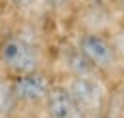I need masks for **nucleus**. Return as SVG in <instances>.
<instances>
[{"label": "nucleus", "instance_id": "nucleus-1", "mask_svg": "<svg viewBox=\"0 0 124 118\" xmlns=\"http://www.w3.org/2000/svg\"><path fill=\"white\" fill-rule=\"evenodd\" d=\"M44 69L42 53L29 38L10 32L0 38V71L4 76H19Z\"/></svg>", "mask_w": 124, "mask_h": 118}, {"label": "nucleus", "instance_id": "nucleus-2", "mask_svg": "<svg viewBox=\"0 0 124 118\" xmlns=\"http://www.w3.org/2000/svg\"><path fill=\"white\" fill-rule=\"evenodd\" d=\"M80 53L90 61L93 69L101 76H111L120 67V52L109 32L101 30H82L75 42Z\"/></svg>", "mask_w": 124, "mask_h": 118}, {"label": "nucleus", "instance_id": "nucleus-3", "mask_svg": "<svg viewBox=\"0 0 124 118\" xmlns=\"http://www.w3.org/2000/svg\"><path fill=\"white\" fill-rule=\"evenodd\" d=\"M65 86L71 91L73 99L77 101L78 109L84 112L86 118L107 109L109 88L105 84V76H101V74L69 76V82Z\"/></svg>", "mask_w": 124, "mask_h": 118}, {"label": "nucleus", "instance_id": "nucleus-4", "mask_svg": "<svg viewBox=\"0 0 124 118\" xmlns=\"http://www.w3.org/2000/svg\"><path fill=\"white\" fill-rule=\"evenodd\" d=\"M8 86L17 107H42L54 86V80L46 69H38L27 74L10 76Z\"/></svg>", "mask_w": 124, "mask_h": 118}, {"label": "nucleus", "instance_id": "nucleus-5", "mask_svg": "<svg viewBox=\"0 0 124 118\" xmlns=\"http://www.w3.org/2000/svg\"><path fill=\"white\" fill-rule=\"evenodd\" d=\"M42 107L46 118H86L84 112L78 109L77 101L73 99L71 91L67 89V86L59 82H54Z\"/></svg>", "mask_w": 124, "mask_h": 118}, {"label": "nucleus", "instance_id": "nucleus-6", "mask_svg": "<svg viewBox=\"0 0 124 118\" xmlns=\"http://www.w3.org/2000/svg\"><path fill=\"white\" fill-rule=\"evenodd\" d=\"M61 61H63V67H65V71H67L69 76H88V74H99L92 65H90V61L80 53V50H78L75 44L63 48Z\"/></svg>", "mask_w": 124, "mask_h": 118}, {"label": "nucleus", "instance_id": "nucleus-7", "mask_svg": "<svg viewBox=\"0 0 124 118\" xmlns=\"http://www.w3.org/2000/svg\"><path fill=\"white\" fill-rule=\"evenodd\" d=\"M40 2L52 12H63L71 8V4H75V0H40Z\"/></svg>", "mask_w": 124, "mask_h": 118}, {"label": "nucleus", "instance_id": "nucleus-8", "mask_svg": "<svg viewBox=\"0 0 124 118\" xmlns=\"http://www.w3.org/2000/svg\"><path fill=\"white\" fill-rule=\"evenodd\" d=\"M12 4H16V6H19V8H27V6H32L36 0H10Z\"/></svg>", "mask_w": 124, "mask_h": 118}, {"label": "nucleus", "instance_id": "nucleus-9", "mask_svg": "<svg viewBox=\"0 0 124 118\" xmlns=\"http://www.w3.org/2000/svg\"><path fill=\"white\" fill-rule=\"evenodd\" d=\"M118 97H120V101L124 105V74L120 76V82H118Z\"/></svg>", "mask_w": 124, "mask_h": 118}, {"label": "nucleus", "instance_id": "nucleus-10", "mask_svg": "<svg viewBox=\"0 0 124 118\" xmlns=\"http://www.w3.org/2000/svg\"><path fill=\"white\" fill-rule=\"evenodd\" d=\"M80 6H86V4H99V2H107V0H75Z\"/></svg>", "mask_w": 124, "mask_h": 118}, {"label": "nucleus", "instance_id": "nucleus-11", "mask_svg": "<svg viewBox=\"0 0 124 118\" xmlns=\"http://www.w3.org/2000/svg\"><path fill=\"white\" fill-rule=\"evenodd\" d=\"M88 118H113V116L109 114L107 109H105V111H101V112H97V114H93V116H88Z\"/></svg>", "mask_w": 124, "mask_h": 118}, {"label": "nucleus", "instance_id": "nucleus-12", "mask_svg": "<svg viewBox=\"0 0 124 118\" xmlns=\"http://www.w3.org/2000/svg\"><path fill=\"white\" fill-rule=\"evenodd\" d=\"M116 8H118V12L124 15V0H116Z\"/></svg>", "mask_w": 124, "mask_h": 118}]
</instances>
